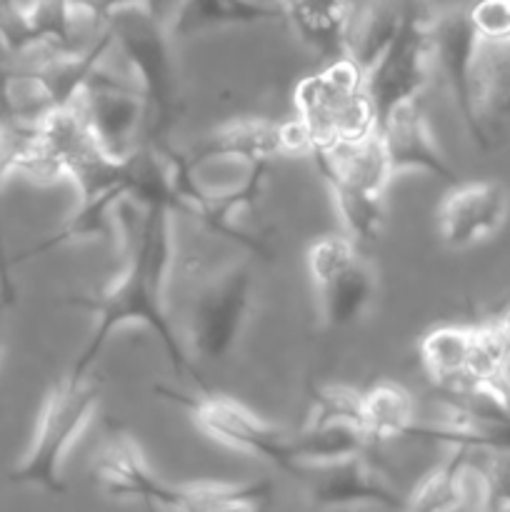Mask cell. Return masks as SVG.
I'll return each mask as SVG.
<instances>
[{"label":"cell","mask_w":510,"mask_h":512,"mask_svg":"<svg viewBox=\"0 0 510 512\" xmlns=\"http://www.w3.org/2000/svg\"><path fill=\"white\" fill-rule=\"evenodd\" d=\"M175 210L165 203H150L143 208L138 228H133L120 205V225L128 228L125 235V265L118 278L95 295H70L63 303L68 308L85 310L93 318L88 343L73 360L68 373L75 378L93 375L95 360L113 333L128 325H143L158 338L165 358L175 373L198 375L190 360L168 308L170 275L175 265Z\"/></svg>","instance_id":"1"},{"label":"cell","mask_w":510,"mask_h":512,"mask_svg":"<svg viewBox=\"0 0 510 512\" xmlns=\"http://www.w3.org/2000/svg\"><path fill=\"white\" fill-rule=\"evenodd\" d=\"M255 295L250 260L183 265L170 275L168 308L190 360L215 363L233 353Z\"/></svg>","instance_id":"2"},{"label":"cell","mask_w":510,"mask_h":512,"mask_svg":"<svg viewBox=\"0 0 510 512\" xmlns=\"http://www.w3.org/2000/svg\"><path fill=\"white\" fill-rule=\"evenodd\" d=\"M105 25L113 35V48L125 60L130 78L145 100L143 145H168L183 108L168 23L148 10L135 8L113 15Z\"/></svg>","instance_id":"3"},{"label":"cell","mask_w":510,"mask_h":512,"mask_svg":"<svg viewBox=\"0 0 510 512\" xmlns=\"http://www.w3.org/2000/svg\"><path fill=\"white\" fill-rule=\"evenodd\" d=\"M100 390L103 385L93 375L75 378L70 373L48 390L35 423L33 440L10 473L13 483L40 488L45 493H63L65 458L93 420Z\"/></svg>","instance_id":"4"},{"label":"cell","mask_w":510,"mask_h":512,"mask_svg":"<svg viewBox=\"0 0 510 512\" xmlns=\"http://www.w3.org/2000/svg\"><path fill=\"white\" fill-rule=\"evenodd\" d=\"M293 103L295 118L313 140V153L378 133L365 73L348 58L330 60L323 70L300 80Z\"/></svg>","instance_id":"5"},{"label":"cell","mask_w":510,"mask_h":512,"mask_svg":"<svg viewBox=\"0 0 510 512\" xmlns=\"http://www.w3.org/2000/svg\"><path fill=\"white\" fill-rule=\"evenodd\" d=\"M153 393L160 400H168V403L188 410L195 428L213 443L263 460V463L275 465L283 473L298 478V465L293 458V435L255 415L235 398L210 393L208 388H200L198 393H183V390L165 388V385H155Z\"/></svg>","instance_id":"6"},{"label":"cell","mask_w":510,"mask_h":512,"mask_svg":"<svg viewBox=\"0 0 510 512\" xmlns=\"http://www.w3.org/2000/svg\"><path fill=\"white\" fill-rule=\"evenodd\" d=\"M433 18L428 0H405L393 38L365 73L378 123L398 105L420 100L433 68Z\"/></svg>","instance_id":"7"},{"label":"cell","mask_w":510,"mask_h":512,"mask_svg":"<svg viewBox=\"0 0 510 512\" xmlns=\"http://www.w3.org/2000/svg\"><path fill=\"white\" fill-rule=\"evenodd\" d=\"M308 275L330 330L358 323L375 298L373 268L345 235H323L310 245Z\"/></svg>","instance_id":"8"},{"label":"cell","mask_w":510,"mask_h":512,"mask_svg":"<svg viewBox=\"0 0 510 512\" xmlns=\"http://www.w3.org/2000/svg\"><path fill=\"white\" fill-rule=\"evenodd\" d=\"M180 153L195 173L218 160H238L253 168L290 155H313V140L298 118H233L203 133Z\"/></svg>","instance_id":"9"},{"label":"cell","mask_w":510,"mask_h":512,"mask_svg":"<svg viewBox=\"0 0 510 512\" xmlns=\"http://www.w3.org/2000/svg\"><path fill=\"white\" fill-rule=\"evenodd\" d=\"M75 108L108 158L128 160L143 145L145 100L133 78H120L100 65Z\"/></svg>","instance_id":"10"},{"label":"cell","mask_w":510,"mask_h":512,"mask_svg":"<svg viewBox=\"0 0 510 512\" xmlns=\"http://www.w3.org/2000/svg\"><path fill=\"white\" fill-rule=\"evenodd\" d=\"M480 38L468 18V8H450L433 18V65L438 68L463 128L480 148H490L475 113V65Z\"/></svg>","instance_id":"11"},{"label":"cell","mask_w":510,"mask_h":512,"mask_svg":"<svg viewBox=\"0 0 510 512\" xmlns=\"http://www.w3.org/2000/svg\"><path fill=\"white\" fill-rule=\"evenodd\" d=\"M308 485L310 503L320 510L348 512L350 508H385L393 512H405L408 498L393 488L365 455L340 460L325 468H310L300 475Z\"/></svg>","instance_id":"12"},{"label":"cell","mask_w":510,"mask_h":512,"mask_svg":"<svg viewBox=\"0 0 510 512\" xmlns=\"http://www.w3.org/2000/svg\"><path fill=\"white\" fill-rule=\"evenodd\" d=\"M93 475L100 488L118 500H140L150 510L163 508L173 512L178 485L160 480L145 463L143 450L133 435L110 430L93 455Z\"/></svg>","instance_id":"13"},{"label":"cell","mask_w":510,"mask_h":512,"mask_svg":"<svg viewBox=\"0 0 510 512\" xmlns=\"http://www.w3.org/2000/svg\"><path fill=\"white\" fill-rule=\"evenodd\" d=\"M508 210L510 195L498 180L453 185L438 210L440 238L453 250L473 248L503 228Z\"/></svg>","instance_id":"14"},{"label":"cell","mask_w":510,"mask_h":512,"mask_svg":"<svg viewBox=\"0 0 510 512\" xmlns=\"http://www.w3.org/2000/svg\"><path fill=\"white\" fill-rule=\"evenodd\" d=\"M418 350L425 373L440 393H468L498 373L485 358L478 325L433 328L423 335Z\"/></svg>","instance_id":"15"},{"label":"cell","mask_w":510,"mask_h":512,"mask_svg":"<svg viewBox=\"0 0 510 512\" xmlns=\"http://www.w3.org/2000/svg\"><path fill=\"white\" fill-rule=\"evenodd\" d=\"M378 135L393 175L415 170V173L433 175L445 183L458 185V173L440 150L428 118L420 108V100L390 110L378 123Z\"/></svg>","instance_id":"16"},{"label":"cell","mask_w":510,"mask_h":512,"mask_svg":"<svg viewBox=\"0 0 510 512\" xmlns=\"http://www.w3.org/2000/svg\"><path fill=\"white\" fill-rule=\"evenodd\" d=\"M128 200V165H125V183L115 185V188L100 190V193L80 195V203L68 218L63 220L60 228H55L53 233L45 235L40 243L30 245L28 250H23L20 255L13 258L15 265L25 263V260L40 258V255L50 253V250L65 248V245L75 243H110L118 233L120 225V205Z\"/></svg>","instance_id":"17"},{"label":"cell","mask_w":510,"mask_h":512,"mask_svg":"<svg viewBox=\"0 0 510 512\" xmlns=\"http://www.w3.org/2000/svg\"><path fill=\"white\" fill-rule=\"evenodd\" d=\"M403 5L405 0H350L343 23V58L368 73L393 38Z\"/></svg>","instance_id":"18"},{"label":"cell","mask_w":510,"mask_h":512,"mask_svg":"<svg viewBox=\"0 0 510 512\" xmlns=\"http://www.w3.org/2000/svg\"><path fill=\"white\" fill-rule=\"evenodd\" d=\"M285 23L278 3L260 0H178L168 20L170 35H195L205 30L243 28V25Z\"/></svg>","instance_id":"19"},{"label":"cell","mask_w":510,"mask_h":512,"mask_svg":"<svg viewBox=\"0 0 510 512\" xmlns=\"http://www.w3.org/2000/svg\"><path fill=\"white\" fill-rule=\"evenodd\" d=\"M475 113L488 143H493L500 130H510V45L480 43Z\"/></svg>","instance_id":"20"},{"label":"cell","mask_w":510,"mask_h":512,"mask_svg":"<svg viewBox=\"0 0 510 512\" xmlns=\"http://www.w3.org/2000/svg\"><path fill=\"white\" fill-rule=\"evenodd\" d=\"M350 0H278L285 23L323 58H343V23Z\"/></svg>","instance_id":"21"},{"label":"cell","mask_w":510,"mask_h":512,"mask_svg":"<svg viewBox=\"0 0 510 512\" xmlns=\"http://www.w3.org/2000/svg\"><path fill=\"white\" fill-rule=\"evenodd\" d=\"M363 408V428L370 443L385 440H413L418 430L415 403L398 383H378L360 393Z\"/></svg>","instance_id":"22"},{"label":"cell","mask_w":510,"mask_h":512,"mask_svg":"<svg viewBox=\"0 0 510 512\" xmlns=\"http://www.w3.org/2000/svg\"><path fill=\"white\" fill-rule=\"evenodd\" d=\"M448 458L425 475L408 498L405 512H455L470 495V473L475 453L468 448H448Z\"/></svg>","instance_id":"23"},{"label":"cell","mask_w":510,"mask_h":512,"mask_svg":"<svg viewBox=\"0 0 510 512\" xmlns=\"http://www.w3.org/2000/svg\"><path fill=\"white\" fill-rule=\"evenodd\" d=\"M270 493V480L178 485L173 512H268L265 503Z\"/></svg>","instance_id":"24"},{"label":"cell","mask_w":510,"mask_h":512,"mask_svg":"<svg viewBox=\"0 0 510 512\" xmlns=\"http://www.w3.org/2000/svg\"><path fill=\"white\" fill-rule=\"evenodd\" d=\"M33 128H18V125H0V200L3 188L10 175L18 173L20 155L28 145ZM0 300L5 305L15 303V283H13V258L5 250L3 220H0Z\"/></svg>","instance_id":"25"},{"label":"cell","mask_w":510,"mask_h":512,"mask_svg":"<svg viewBox=\"0 0 510 512\" xmlns=\"http://www.w3.org/2000/svg\"><path fill=\"white\" fill-rule=\"evenodd\" d=\"M483 463L475 468L480 498L488 512H510V453H478Z\"/></svg>","instance_id":"26"},{"label":"cell","mask_w":510,"mask_h":512,"mask_svg":"<svg viewBox=\"0 0 510 512\" xmlns=\"http://www.w3.org/2000/svg\"><path fill=\"white\" fill-rule=\"evenodd\" d=\"M465 8L480 43L510 45V0H473Z\"/></svg>","instance_id":"27"},{"label":"cell","mask_w":510,"mask_h":512,"mask_svg":"<svg viewBox=\"0 0 510 512\" xmlns=\"http://www.w3.org/2000/svg\"><path fill=\"white\" fill-rule=\"evenodd\" d=\"M475 390L488 395V398L510 418V370H498V373H493L490 378H485Z\"/></svg>","instance_id":"28"},{"label":"cell","mask_w":510,"mask_h":512,"mask_svg":"<svg viewBox=\"0 0 510 512\" xmlns=\"http://www.w3.org/2000/svg\"><path fill=\"white\" fill-rule=\"evenodd\" d=\"M475 483H478V480H475ZM455 512H488V508H485V503H483V498H480V488H475V493L470 490V495L465 498V503L460 505V508Z\"/></svg>","instance_id":"29"},{"label":"cell","mask_w":510,"mask_h":512,"mask_svg":"<svg viewBox=\"0 0 510 512\" xmlns=\"http://www.w3.org/2000/svg\"><path fill=\"white\" fill-rule=\"evenodd\" d=\"M8 308V305L0 300V360H3V310Z\"/></svg>","instance_id":"30"},{"label":"cell","mask_w":510,"mask_h":512,"mask_svg":"<svg viewBox=\"0 0 510 512\" xmlns=\"http://www.w3.org/2000/svg\"><path fill=\"white\" fill-rule=\"evenodd\" d=\"M508 300H510V295H508V298H505V300H503V303H508Z\"/></svg>","instance_id":"31"}]
</instances>
